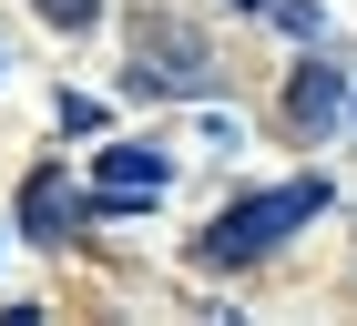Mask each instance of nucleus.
Instances as JSON below:
<instances>
[{
	"label": "nucleus",
	"mask_w": 357,
	"mask_h": 326,
	"mask_svg": "<svg viewBox=\"0 0 357 326\" xmlns=\"http://www.w3.org/2000/svg\"><path fill=\"white\" fill-rule=\"evenodd\" d=\"M317 215H327V184L296 173V184H266V194H245V204H225L194 255H204V265H266L275 244L296 235V224H317Z\"/></svg>",
	"instance_id": "1"
},
{
	"label": "nucleus",
	"mask_w": 357,
	"mask_h": 326,
	"mask_svg": "<svg viewBox=\"0 0 357 326\" xmlns=\"http://www.w3.org/2000/svg\"><path fill=\"white\" fill-rule=\"evenodd\" d=\"M215 41H204V31H184V21H164V10H153V21H133V92H174V102H204V92H215Z\"/></svg>",
	"instance_id": "2"
},
{
	"label": "nucleus",
	"mask_w": 357,
	"mask_h": 326,
	"mask_svg": "<svg viewBox=\"0 0 357 326\" xmlns=\"http://www.w3.org/2000/svg\"><path fill=\"white\" fill-rule=\"evenodd\" d=\"M92 184H102V194H133V204H153V194L174 184V163L153 153V143H112V153H92Z\"/></svg>",
	"instance_id": "3"
},
{
	"label": "nucleus",
	"mask_w": 357,
	"mask_h": 326,
	"mask_svg": "<svg viewBox=\"0 0 357 326\" xmlns=\"http://www.w3.org/2000/svg\"><path fill=\"white\" fill-rule=\"evenodd\" d=\"M21 235L31 244H72V173H61V163H41L21 184Z\"/></svg>",
	"instance_id": "4"
},
{
	"label": "nucleus",
	"mask_w": 357,
	"mask_h": 326,
	"mask_svg": "<svg viewBox=\"0 0 357 326\" xmlns=\"http://www.w3.org/2000/svg\"><path fill=\"white\" fill-rule=\"evenodd\" d=\"M337 112H347V82H337L327 61H306V72L286 82V123H296V133H327Z\"/></svg>",
	"instance_id": "5"
},
{
	"label": "nucleus",
	"mask_w": 357,
	"mask_h": 326,
	"mask_svg": "<svg viewBox=\"0 0 357 326\" xmlns=\"http://www.w3.org/2000/svg\"><path fill=\"white\" fill-rule=\"evenodd\" d=\"M31 10H41L52 31H92V21H102V0H31Z\"/></svg>",
	"instance_id": "6"
},
{
	"label": "nucleus",
	"mask_w": 357,
	"mask_h": 326,
	"mask_svg": "<svg viewBox=\"0 0 357 326\" xmlns=\"http://www.w3.org/2000/svg\"><path fill=\"white\" fill-rule=\"evenodd\" d=\"M235 10H275V0H235Z\"/></svg>",
	"instance_id": "7"
},
{
	"label": "nucleus",
	"mask_w": 357,
	"mask_h": 326,
	"mask_svg": "<svg viewBox=\"0 0 357 326\" xmlns=\"http://www.w3.org/2000/svg\"><path fill=\"white\" fill-rule=\"evenodd\" d=\"M0 72H10V52H0Z\"/></svg>",
	"instance_id": "8"
}]
</instances>
